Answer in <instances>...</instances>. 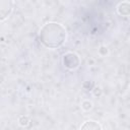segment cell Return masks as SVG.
Here are the masks:
<instances>
[{"instance_id":"cell-1","label":"cell","mask_w":130,"mask_h":130,"mask_svg":"<svg viewBox=\"0 0 130 130\" xmlns=\"http://www.w3.org/2000/svg\"><path fill=\"white\" fill-rule=\"evenodd\" d=\"M66 36L65 26L58 22H48L44 24L39 34L41 43L50 49H56L63 45Z\"/></svg>"},{"instance_id":"cell-2","label":"cell","mask_w":130,"mask_h":130,"mask_svg":"<svg viewBox=\"0 0 130 130\" xmlns=\"http://www.w3.org/2000/svg\"><path fill=\"white\" fill-rule=\"evenodd\" d=\"M62 62H63V65L67 69L73 70V69H76L79 66L80 59H79V57H78L77 54H75L73 52H67V53H65L63 55Z\"/></svg>"},{"instance_id":"cell-3","label":"cell","mask_w":130,"mask_h":130,"mask_svg":"<svg viewBox=\"0 0 130 130\" xmlns=\"http://www.w3.org/2000/svg\"><path fill=\"white\" fill-rule=\"evenodd\" d=\"M14 6L13 0H0V19L4 21L12 12Z\"/></svg>"},{"instance_id":"cell-4","label":"cell","mask_w":130,"mask_h":130,"mask_svg":"<svg viewBox=\"0 0 130 130\" xmlns=\"http://www.w3.org/2000/svg\"><path fill=\"white\" fill-rule=\"evenodd\" d=\"M118 14L122 16H130V3L129 2H121L117 7Z\"/></svg>"},{"instance_id":"cell-5","label":"cell","mask_w":130,"mask_h":130,"mask_svg":"<svg viewBox=\"0 0 130 130\" xmlns=\"http://www.w3.org/2000/svg\"><path fill=\"white\" fill-rule=\"evenodd\" d=\"M81 129H89V130H96V129H102L103 126L98 123L96 121H92V120H89V121H86L84 122V124H82L80 126Z\"/></svg>"},{"instance_id":"cell-6","label":"cell","mask_w":130,"mask_h":130,"mask_svg":"<svg viewBox=\"0 0 130 130\" xmlns=\"http://www.w3.org/2000/svg\"><path fill=\"white\" fill-rule=\"evenodd\" d=\"M29 123H30V120L27 116H20L18 118V124L21 127H27L29 125Z\"/></svg>"},{"instance_id":"cell-7","label":"cell","mask_w":130,"mask_h":130,"mask_svg":"<svg viewBox=\"0 0 130 130\" xmlns=\"http://www.w3.org/2000/svg\"><path fill=\"white\" fill-rule=\"evenodd\" d=\"M92 107H93L92 103L90 101H88V100H84L81 103V109L84 110V111H89V110L92 109Z\"/></svg>"}]
</instances>
